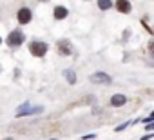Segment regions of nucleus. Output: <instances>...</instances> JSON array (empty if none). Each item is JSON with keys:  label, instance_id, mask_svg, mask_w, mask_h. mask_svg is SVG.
<instances>
[{"label": "nucleus", "instance_id": "f257e3e1", "mask_svg": "<svg viewBox=\"0 0 154 140\" xmlns=\"http://www.w3.org/2000/svg\"><path fill=\"white\" fill-rule=\"evenodd\" d=\"M24 33L20 31V29H15V31H11L9 35H8V46L9 47H18V46H22V42H24Z\"/></svg>", "mask_w": 154, "mask_h": 140}, {"label": "nucleus", "instance_id": "f03ea898", "mask_svg": "<svg viewBox=\"0 0 154 140\" xmlns=\"http://www.w3.org/2000/svg\"><path fill=\"white\" fill-rule=\"evenodd\" d=\"M29 51H31L33 56H44L47 53V44L42 42V40H35V42L29 44Z\"/></svg>", "mask_w": 154, "mask_h": 140}, {"label": "nucleus", "instance_id": "7ed1b4c3", "mask_svg": "<svg viewBox=\"0 0 154 140\" xmlns=\"http://www.w3.org/2000/svg\"><path fill=\"white\" fill-rule=\"evenodd\" d=\"M44 111V107H33L29 102H26L24 106H20L18 109H17V116H29V115H35V113H42Z\"/></svg>", "mask_w": 154, "mask_h": 140}, {"label": "nucleus", "instance_id": "20e7f679", "mask_svg": "<svg viewBox=\"0 0 154 140\" xmlns=\"http://www.w3.org/2000/svg\"><path fill=\"white\" fill-rule=\"evenodd\" d=\"M91 82H93V84H102V86H107V84H111V77H109L107 73L98 71V73L91 75Z\"/></svg>", "mask_w": 154, "mask_h": 140}, {"label": "nucleus", "instance_id": "39448f33", "mask_svg": "<svg viewBox=\"0 0 154 140\" xmlns=\"http://www.w3.org/2000/svg\"><path fill=\"white\" fill-rule=\"evenodd\" d=\"M58 53H60L62 56H69V55L72 53V46H71V42H67V40H60V42H58Z\"/></svg>", "mask_w": 154, "mask_h": 140}, {"label": "nucleus", "instance_id": "423d86ee", "mask_svg": "<svg viewBox=\"0 0 154 140\" xmlns=\"http://www.w3.org/2000/svg\"><path fill=\"white\" fill-rule=\"evenodd\" d=\"M18 22H20V24L31 22V11H29L27 8H22V9L18 11Z\"/></svg>", "mask_w": 154, "mask_h": 140}, {"label": "nucleus", "instance_id": "0eeeda50", "mask_svg": "<svg viewBox=\"0 0 154 140\" xmlns=\"http://www.w3.org/2000/svg\"><path fill=\"white\" fill-rule=\"evenodd\" d=\"M125 102H127L125 95H112V97H111V106H114V107L125 106Z\"/></svg>", "mask_w": 154, "mask_h": 140}, {"label": "nucleus", "instance_id": "6e6552de", "mask_svg": "<svg viewBox=\"0 0 154 140\" xmlns=\"http://www.w3.org/2000/svg\"><path fill=\"white\" fill-rule=\"evenodd\" d=\"M116 9H118L120 13H129V11H131V2L120 0V2H116Z\"/></svg>", "mask_w": 154, "mask_h": 140}, {"label": "nucleus", "instance_id": "1a4fd4ad", "mask_svg": "<svg viewBox=\"0 0 154 140\" xmlns=\"http://www.w3.org/2000/svg\"><path fill=\"white\" fill-rule=\"evenodd\" d=\"M67 13H69V11H67L65 8L58 6V8L54 9V18H56V20H62V18H65V17H67Z\"/></svg>", "mask_w": 154, "mask_h": 140}, {"label": "nucleus", "instance_id": "9d476101", "mask_svg": "<svg viewBox=\"0 0 154 140\" xmlns=\"http://www.w3.org/2000/svg\"><path fill=\"white\" fill-rule=\"evenodd\" d=\"M63 77H65V80H67L69 84H74V82H76V75H74V71H71V69H65V71H63Z\"/></svg>", "mask_w": 154, "mask_h": 140}, {"label": "nucleus", "instance_id": "9b49d317", "mask_svg": "<svg viewBox=\"0 0 154 140\" xmlns=\"http://www.w3.org/2000/svg\"><path fill=\"white\" fill-rule=\"evenodd\" d=\"M98 8H100V9H111L112 4H111V2H105V0H100V2H98Z\"/></svg>", "mask_w": 154, "mask_h": 140}, {"label": "nucleus", "instance_id": "f8f14e48", "mask_svg": "<svg viewBox=\"0 0 154 140\" xmlns=\"http://www.w3.org/2000/svg\"><path fill=\"white\" fill-rule=\"evenodd\" d=\"M127 126H129V124H127V122H125V124H122V126H118V127H116V131H123V129H125V127H127Z\"/></svg>", "mask_w": 154, "mask_h": 140}, {"label": "nucleus", "instance_id": "ddd939ff", "mask_svg": "<svg viewBox=\"0 0 154 140\" xmlns=\"http://www.w3.org/2000/svg\"><path fill=\"white\" fill-rule=\"evenodd\" d=\"M0 42H2V38H0Z\"/></svg>", "mask_w": 154, "mask_h": 140}]
</instances>
